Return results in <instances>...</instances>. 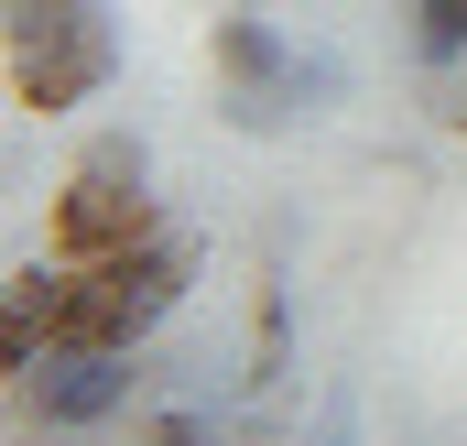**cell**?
I'll use <instances>...</instances> for the list:
<instances>
[{"instance_id": "3", "label": "cell", "mask_w": 467, "mask_h": 446, "mask_svg": "<svg viewBox=\"0 0 467 446\" xmlns=\"http://www.w3.org/2000/svg\"><path fill=\"white\" fill-rule=\"evenodd\" d=\"M185 283H196V239L185 228H152L119 261H88V348H141L185 305Z\"/></svg>"}, {"instance_id": "2", "label": "cell", "mask_w": 467, "mask_h": 446, "mask_svg": "<svg viewBox=\"0 0 467 446\" xmlns=\"http://www.w3.org/2000/svg\"><path fill=\"white\" fill-rule=\"evenodd\" d=\"M152 164H141V142L130 131H109L66 186H55V250L66 261H119L130 239H152Z\"/></svg>"}, {"instance_id": "9", "label": "cell", "mask_w": 467, "mask_h": 446, "mask_svg": "<svg viewBox=\"0 0 467 446\" xmlns=\"http://www.w3.org/2000/svg\"><path fill=\"white\" fill-rule=\"evenodd\" d=\"M337 88H348V66H337V55H294V110H327Z\"/></svg>"}, {"instance_id": "4", "label": "cell", "mask_w": 467, "mask_h": 446, "mask_svg": "<svg viewBox=\"0 0 467 446\" xmlns=\"http://www.w3.org/2000/svg\"><path fill=\"white\" fill-rule=\"evenodd\" d=\"M22 381V414L44 425V436H99L130 414V392L152 381L141 370V348H44L33 370H11Z\"/></svg>"}, {"instance_id": "7", "label": "cell", "mask_w": 467, "mask_h": 446, "mask_svg": "<svg viewBox=\"0 0 467 446\" xmlns=\"http://www.w3.org/2000/svg\"><path fill=\"white\" fill-rule=\"evenodd\" d=\"M130 446H229L218 414H196V403H163V414H141V436Z\"/></svg>"}, {"instance_id": "8", "label": "cell", "mask_w": 467, "mask_h": 446, "mask_svg": "<svg viewBox=\"0 0 467 446\" xmlns=\"http://www.w3.org/2000/svg\"><path fill=\"white\" fill-rule=\"evenodd\" d=\"M294 446H358V392H327V403H316V425H305Z\"/></svg>"}, {"instance_id": "1", "label": "cell", "mask_w": 467, "mask_h": 446, "mask_svg": "<svg viewBox=\"0 0 467 446\" xmlns=\"http://www.w3.org/2000/svg\"><path fill=\"white\" fill-rule=\"evenodd\" d=\"M119 77L109 0H11V99L22 110H88Z\"/></svg>"}, {"instance_id": "5", "label": "cell", "mask_w": 467, "mask_h": 446, "mask_svg": "<svg viewBox=\"0 0 467 446\" xmlns=\"http://www.w3.org/2000/svg\"><path fill=\"white\" fill-rule=\"evenodd\" d=\"M413 66L446 88V77H467V0H413Z\"/></svg>"}, {"instance_id": "6", "label": "cell", "mask_w": 467, "mask_h": 446, "mask_svg": "<svg viewBox=\"0 0 467 446\" xmlns=\"http://www.w3.org/2000/svg\"><path fill=\"white\" fill-rule=\"evenodd\" d=\"M283 370H294V294H283V283H261V327H250V381L272 392Z\"/></svg>"}]
</instances>
